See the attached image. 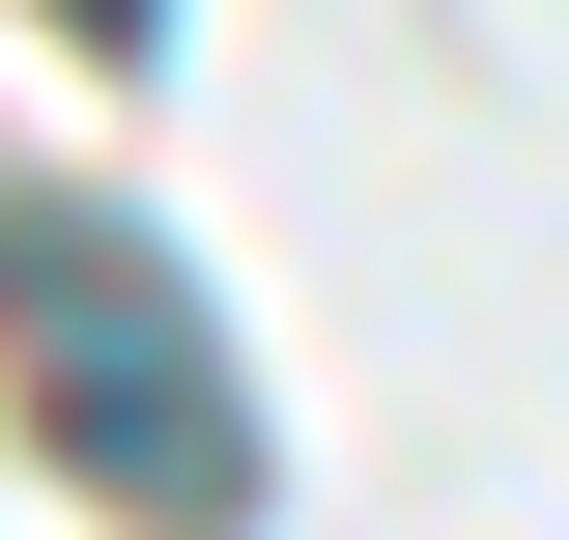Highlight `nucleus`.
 Here are the masks:
<instances>
[{
  "label": "nucleus",
  "instance_id": "f03ea898",
  "mask_svg": "<svg viewBox=\"0 0 569 540\" xmlns=\"http://www.w3.org/2000/svg\"><path fill=\"white\" fill-rule=\"evenodd\" d=\"M58 29H114V58H142V29H171V0H58Z\"/></svg>",
  "mask_w": 569,
  "mask_h": 540
},
{
  "label": "nucleus",
  "instance_id": "f257e3e1",
  "mask_svg": "<svg viewBox=\"0 0 569 540\" xmlns=\"http://www.w3.org/2000/svg\"><path fill=\"white\" fill-rule=\"evenodd\" d=\"M0 284H29V427H58V483H114L142 540H228V512H257V399H228V341L171 313V257H142L86 171H29Z\"/></svg>",
  "mask_w": 569,
  "mask_h": 540
}]
</instances>
